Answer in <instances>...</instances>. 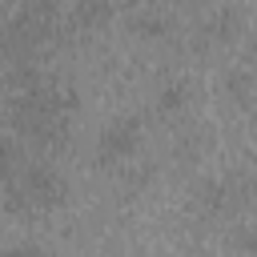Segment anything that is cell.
Here are the masks:
<instances>
[{"label":"cell","instance_id":"obj_1","mask_svg":"<svg viewBox=\"0 0 257 257\" xmlns=\"http://www.w3.org/2000/svg\"><path fill=\"white\" fill-rule=\"evenodd\" d=\"M4 76V116L20 145L56 149L72 133L76 116V88L60 76L40 72V64H12L0 68Z\"/></svg>","mask_w":257,"mask_h":257},{"label":"cell","instance_id":"obj_2","mask_svg":"<svg viewBox=\"0 0 257 257\" xmlns=\"http://www.w3.org/2000/svg\"><path fill=\"white\" fill-rule=\"evenodd\" d=\"M64 28V8L56 4H12L0 12V68L36 64L40 48Z\"/></svg>","mask_w":257,"mask_h":257},{"label":"cell","instance_id":"obj_3","mask_svg":"<svg viewBox=\"0 0 257 257\" xmlns=\"http://www.w3.org/2000/svg\"><path fill=\"white\" fill-rule=\"evenodd\" d=\"M4 209L16 217H36V213H52L64 197H68V181L64 173L48 161V157H28L16 177L4 185Z\"/></svg>","mask_w":257,"mask_h":257},{"label":"cell","instance_id":"obj_4","mask_svg":"<svg viewBox=\"0 0 257 257\" xmlns=\"http://www.w3.org/2000/svg\"><path fill=\"white\" fill-rule=\"evenodd\" d=\"M253 193H257V173L249 169L209 173L193 185V209L205 221H237V213L253 201Z\"/></svg>","mask_w":257,"mask_h":257},{"label":"cell","instance_id":"obj_5","mask_svg":"<svg viewBox=\"0 0 257 257\" xmlns=\"http://www.w3.org/2000/svg\"><path fill=\"white\" fill-rule=\"evenodd\" d=\"M141 137H145L141 112H116V116H108L100 124V133H96V145H92L96 165H104V169L133 165L137 153H141Z\"/></svg>","mask_w":257,"mask_h":257},{"label":"cell","instance_id":"obj_6","mask_svg":"<svg viewBox=\"0 0 257 257\" xmlns=\"http://www.w3.org/2000/svg\"><path fill=\"white\" fill-rule=\"evenodd\" d=\"M241 20H245V12L237 4H213V8L193 12L185 32H189V44H221L241 28Z\"/></svg>","mask_w":257,"mask_h":257},{"label":"cell","instance_id":"obj_7","mask_svg":"<svg viewBox=\"0 0 257 257\" xmlns=\"http://www.w3.org/2000/svg\"><path fill=\"white\" fill-rule=\"evenodd\" d=\"M189 104H193V84H189V76L169 72V76L157 80V88H153V112H157L161 120H181V116L189 112Z\"/></svg>","mask_w":257,"mask_h":257},{"label":"cell","instance_id":"obj_8","mask_svg":"<svg viewBox=\"0 0 257 257\" xmlns=\"http://www.w3.org/2000/svg\"><path fill=\"white\" fill-rule=\"evenodd\" d=\"M128 24L141 36H169V32H177V12L165 4H137L128 12Z\"/></svg>","mask_w":257,"mask_h":257},{"label":"cell","instance_id":"obj_9","mask_svg":"<svg viewBox=\"0 0 257 257\" xmlns=\"http://www.w3.org/2000/svg\"><path fill=\"white\" fill-rule=\"evenodd\" d=\"M221 92H225L233 104H257V68H253L249 60L225 68V76H221Z\"/></svg>","mask_w":257,"mask_h":257},{"label":"cell","instance_id":"obj_10","mask_svg":"<svg viewBox=\"0 0 257 257\" xmlns=\"http://www.w3.org/2000/svg\"><path fill=\"white\" fill-rule=\"evenodd\" d=\"M108 16H112V4H104V0H80V4L64 8V24H72V28H96Z\"/></svg>","mask_w":257,"mask_h":257},{"label":"cell","instance_id":"obj_11","mask_svg":"<svg viewBox=\"0 0 257 257\" xmlns=\"http://www.w3.org/2000/svg\"><path fill=\"white\" fill-rule=\"evenodd\" d=\"M225 245L233 257H257V225L253 221H229Z\"/></svg>","mask_w":257,"mask_h":257},{"label":"cell","instance_id":"obj_12","mask_svg":"<svg viewBox=\"0 0 257 257\" xmlns=\"http://www.w3.org/2000/svg\"><path fill=\"white\" fill-rule=\"evenodd\" d=\"M28 161V149L16 141V137H0V193H4V185L16 177V169Z\"/></svg>","mask_w":257,"mask_h":257},{"label":"cell","instance_id":"obj_13","mask_svg":"<svg viewBox=\"0 0 257 257\" xmlns=\"http://www.w3.org/2000/svg\"><path fill=\"white\" fill-rule=\"evenodd\" d=\"M201 149H205V133H201L197 124H181L177 137H173V157H177V161H197Z\"/></svg>","mask_w":257,"mask_h":257},{"label":"cell","instance_id":"obj_14","mask_svg":"<svg viewBox=\"0 0 257 257\" xmlns=\"http://www.w3.org/2000/svg\"><path fill=\"white\" fill-rule=\"evenodd\" d=\"M0 257H44V245H36V241H16V245L0 249Z\"/></svg>","mask_w":257,"mask_h":257},{"label":"cell","instance_id":"obj_15","mask_svg":"<svg viewBox=\"0 0 257 257\" xmlns=\"http://www.w3.org/2000/svg\"><path fill=\"white\" fill-rule=\"evenodd\" d=\"M253 56H257V44H253Z\"/></svg>","mask_w":257,"mask_h":257}]
</instances>
